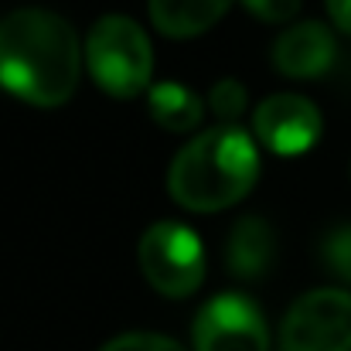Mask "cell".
Segmentation results:
<instances>
[{
    "label": "cell",
    "mask_w": 351,
    "mask_h": 351,
    "mask_svg": "<svg viewBox=\"0 0 351 351\" xmlns=\"http://www.w3.org/2000/svg\"><path fill=\"white\" fill-rule=\"evenodd\" d=\"M140 269L164 297H191L205 280V245L184 222H157L140 235Z\"/></svg>",
    "instance_id": "277c9868"
},
{
    "label": "cell",
    "mask_w": 351,
    "mask_h": 351,
    "mask_svg": "<svg viewBox=\"0 0 351 351\" xmlns=\"http://www.w3.org/2000/svg\"><path fill=\"white\" fill-rule=\"evenodd\" d=\"M212 110H215V117H222L226 123H235V119L242 117V110H245V89H242V82H235V79L215 82V89H212Z\"/></svg>",
    "instance_id": "7c38bea8"
},
{
    "label": "cell",
    "mask_w": 351,
    "mask_h": 351,
    "mask_svg": "<svg viewBox=\"0 0 351 351\" xmlns=\"http://www.w3.org/2000/svg\"><path fill=\"white\" fill-rule=\"evenodd\" d=\"M242 3L259 21H290L300 10V0H242Z\"/></svg>",
    "instance_id": "9a60e30c"
},
{
    "label": "cell",
    "mask_w": 351,
    "mask_h": 351,
    "mask_svg": "<svg viewBox=\"0 0 351 351\" xmlns=\"http://www.w3.org/2000/svg\"><path fill=\"white\" fill-rule=\"evenodd\" d=\"M324 263L351 283V226H341L324 239Z\"/></svg>",
    "instance_id": "4fadbf2b"
},
{
    "label": "cell",
    "mask_w": 351,
    "mask_h": 351,
    "mask_svg": "<svg viewBox=\"0 0 351 351\" xmlns=\"http://www.w3.org/2000/svg\"><path fill=\"white\" fill-rule=\"evenodd\" d=\"M252 126H256V136L273 154H283V157L311 150L324 133L321 110L297 93H276L263 99L252 117Z\"/></svg>",
    "instance_id": "52a82bcc"
},
{
    "label": "cell",
    "mask_w": 351,
    "mask_h": 351,
    "mask_svg": "<svg viewBox=\"0 0 351 351\" xmlns=\"http://www.w3.org/2000/svg\"><path fill=\"white\" fill-rule=\"evenodd\" d=\"M256 174L259 154L252 136L235 123H222L178 150L167 171V188L174 202L191 212H219L256 184Z\"/></svg>",
    "instance_id": "7a4b0ae2"
},
{
    "label": "cell",
    "mask_w": 351,
    "mask_h": 351,
    "mask_svg": "<svg viewBox=\"0 0 351 351\" xmlns=\"http://www.w3.org/2000/svg\"><path fill=\"white\" fill-rule=\"evenodd\" d=\"M195 351H269L259 307L242 293L208 300L195 317Z\"/></svg>",
    "instance_id": "8992f818"
},
{
    "label": "cell",
    "mask_w": 351,
    "mask_h": 351,
    "mask_svg": "<svg viewBox=\"0 0 351 351\" xmlns=\"http://www.w3.org/2000/svg\"><path fill=\"white\" fill-rule=\"evenodd\" d=\"M335 34L317 24V21H307V24H297L290 31H283L273 45V65L283 72V75H293V79H311V75H321L331 69L335 62Z\"/></svg>",
    "instance_id": "ba28073f"
},
{
    "label": "cell",
    "mask_w": 351,
    "mask_h": 351,
    "mask_svg": "<svg viewBox=\"0 0 351 351\" xmlns=\"http://www.w3.org/2000/svg\"><path fill=\"white\" fill-rule=\"evenodd\" d=\"M283 351H351V293L314 290L283 321Z\"/></svg>",
    "instance_id": "5b68a950"
},
{
    "label": "cell",
    "mask_w": 351,
    "mask_h": 351,
    "mask_svg": "<svg viewBox=\"0 0 351 351\" xmlns=\"http://www.w3.org/2000/svg\"><path fill=\"white\" fill-rule=\"evenodd\" d=\"M82 72L75 27L45 7H21L0 21V86L34 106H62Z\"/></svg>",
    "instance_id": "6da1fadb"
},
{
    "label": "cell",
    "mask_w": 351,
    "mask_h": 351,
    "mask_svg": "<svg viewBox=\"0 0 351 351\" xmlns=\"http://www.w3.org/2000/svg\"><path fill=\"white\" fill-rule=\"evenodd\" d=\"M229 3L232 0H150V17L167 38H195L205 34Z\"/></svg>",
    "instance_id": "30bf717a"
},
{
    "label": "cell",
    "mask_w": 351,
    "mask_h": 351,
    "mask_svg": "<svg viewBox=\"0 0 351 351\" xmlns=\"http://www.w3.org/2000/svg\"><path fill=\"white\" fill-rule=\"evenodd\" d=\"M147 110H150L154 123H160L164 130L188 133L202 119V99L181 82H160V86H150Z\"/></svg>",
    "instance_id": "8fae6325"
},
{
    "label": "cell",
    "mask_w": 351,
    "mask_h": 351,
    "mask_svg": "<svg viewBox=\"0 0 351 351\" xmlns=\"http://www.w3.org/2000/svg\"><path fill=\"white\" fill-rule=\"evenodd\" d=\"M276 252V235L263 219H242L235 222L226 242V263L239 280H259Z\"/></svg>",
    "instance_id": "9c48e42d"
},
{
    "label": "cell",
    "mask_w": 351,
    "mask_h": 351,
    "mask_svg": "<svg viewBox=\"0 0 351 351\" xmlns=\"http://www.w3.org/2000/svg\"><path fill=\"white\" fill-rule=\"evenodd\" d=\"M86 62L103 93L130 99L147 89L150 69H154V51L136 21H130L123 14H106L89 31Z\"/></svg>",
    "instance_id": "3957f363"
},
{
    "label": "cell",
    "mask_w": 351,
    "mask_h": 351,
    "mask_svg": "<svg viewBox=\"0 0 351 351\" xmlns=\"http://www.w3.org/2000/svg\"><path fill=\"white\" fill-rule=\"evenodd\" d=\"M103 351H184L178 341L164 338V335H147V331H133V335H119Z\"/></svg>",
    "instance_id": "5bb4252c"
},
{
    "label": "cell",
    "mask_w": 351,
    "mask_h": 351,
    "mask_svg": "<svg viewBox=\"0 0 351 351\" xmlns=\"http://www.w3.org/2000/svg\"><path fill=\"white\" fill-rule=\"evenodd\" d=\"M328 10H331L335 24L351 34V0H328Z\"/></svg>",
    "instance_id": "2e32d148"
}]
</instances>
